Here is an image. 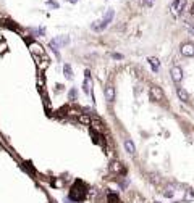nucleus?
I'll use <instances>...</instances> for the list:
<instances>
[{"mask_svg":"<svg viewBox=\"0 0 194 203\" xmlns=\"http://www.w3.org/2000/svg\"><path fill=\"white\" fill-rule=\"evenodd\" d=\"M86 193H88V190H86V185L83 184L81 181L74 182V184H73V187H71V190H70V197L73 198V200H76V202H81V200H84Z\"/></svg>","mask_w":194,"mask_h":203,"instance_id":"f257e3e1","label":"nucleus"},{"mask_svg":"<svg viewBox=\"0 0 194 203\" xmlns=\"http://www.w3.org/2000/svg\"><path fill=\"white\" fill-rule=\"evenodd\" d=\"M112 18H113V10H109V11H107V15L104 16V19L100 21V24H94L92 27H94V29H97V31L105 29V27L109 26V23L112 21Z\"/></svg>","mask_w":194,"mask_h":203,"instance_id":"f03ea898","label":"nucleus"},{"mask_svg":"<svg viewBox=\"0 0 194 203\" xmlns=\"http://www.w3.org/2000/svg\"><path fill=\"white\" fill-rule=\"evenodd\" d=\"M149 92H150L152 100H155V102H162V100H164V97H165L164 92H162V89H160V87H157V86H152Z\"/></svg>","mask_w":194,"mask_h":203,"instance_id":"7ed1b4c3","label":"nucleus"},{"mask_svg":"<svg viewBox=\"0 0 194 203\" xmlns=\"http://www.w3.org/2000/svg\"><path fill=\"white\" fill-rule=\"evenodd\" d=\"M181 53L184 55V57H194V44L191 42H186L181 45Z\"/></svg>","mask_w":194,"mask_h":203,"instance_id":"20e7f679","label":"nucleus"},{"mask_svg":"<svg viewBox=\"0 0 194 203\" xmlns=\"http://www.w3.org/2000/svg\"><path fill=\"white\" fill-rule=\"evenodd\" d=\"M172 79L175 82H181V79H183V71H181V68L180 66H173L172 68Z\"/></svg>","mask_w":194,"mask_h":203,"instance_id":"39448f33","label":"nucleus"},{"mask_svg":"<svg viewBox=\"0 0 194 203\" xmlns=\"http://www.w3.org/2000/svg\"><path fill=\"white\" fill-rule=\"evenodd\" d=\"M91 127H92V131H96V132H104V123L100 121L99 118H92V121H91Z\"/></svg>","mask_w":194,"mask_h":203,"instance_id":"423d86ee","label":"nucleus"},{"mask_svg":"<svg viewBox=\"0 0 194 203\" xmlns=\"http://www.w3.org/2000/svg\"><path fill=\"white\" fill-rule=\"evenodd\" d=\"M105 98L109 102L115 100V89H113V86H107L105 87Z\"/></svg>","mask_w":194,"mask_h":203,"instance_id":"0eeeda50","label":"nucleus"},{"mask_svg":"<svg viewBox=\"0 0 194 203\" xmlns=\"http://www.w3.org/2000/svg\"><path fill=\"white\" fill-rule=\"evenodd\" d=\"M125 150H126L129 155H134V153H136V148H134V144H133L131 139H126V140H125Z\"/></svg>","mask_w":194,"mask_h":203,"instance_id":"6e6552de","label":"nucleus"},{"mask_svg":"<svg viewBox=\"0 0 194 203\" xmlns=\"http://www.w3.org/2000/svg\"><path fill=\"white\" fill-rule=\"evenodd\" d=\"M110 171H113V173H125V168L120 161H113L110 165Z\"/></svg>","mask_w":194,"mask_h":203,"instance_id":"1a4fd4ad","label":"nucleus"},{"mask_svg":"<svg viewBox=\"0 0 194 203\" xmlns=\"http://www.w3.org/2000/svg\"><path fill=\"white\" fill-rule=\"evenodd\" d=\"M176 94H178V97H180L181 102H188L189 100V95H188V92H186V89H183V87H178Z\"/></svg>","mask_w":194,"mask_h":203,"instance_id":"9d476101","label":"nucleus"},{"mask_svg":"<svg viewBox=\"0 0 194 203\" xmlns=\"http://www.w3.org/2000/svg\"><path fill=\"white\" fill-rule=\"evenodd\" d=\"M147 61L150 63V66H152V69H154V71H159V66H160L159 58H155V57H149V58H147Z\"/></svg>","mask_w":194,"mask_h":203,"instance_id":"9b49d317","label":"nucleus"},{"mask_svg":"<svg viewBox=\"0 0 194 203\" xmlns=\"http://www.w3.org/2000/svg\"><path fill=\"white\" fill-rule=\"evenodd\" d=\"M63 73H65V76H66V79H73V71H71V66L68 65V63H65L63 65Z\"/></svg>","mask_w":194,"mask_h":203,"instance_id":"f8f14e48","label":"nucleus"},{"mask_svg":"<svg viewBox=\"0 0 194 203\" xmlns=\"http://www.w3.org/2000/svg\"><path fill=\"white\" fill-rule=\"evenodd\" d=\"M78 121L83 123V124H89L91 126V121H92V119H91L88 114H81V116H78Z\"/></svg>","mask_w":194,"mask_h":203,"instance_id":"ddd939ff","label":"nucleus"},{"mask_svg":"<svg viewBox=\"0 0 194 203\" xmlns=\"http://www.w3.org/2000/svg\"><path fill=\"white\" fill-rule=\"evenodd\" d=\"M164 195H165V197H168V198H172L173 195H175V189H173L172 185H168L167 189H165V192H164Z\"/></svg>","mask_w":194,"mask_h":203,"instance_id":"4468645a","label":"nucleus"},{"mask_svg":"<svg viewBox=\"0 0 194 203\" xmlns=\"http://www.w3.org/2000/svg\"><path fill=\"white\" fill-rule=\"evenodd\" d=\"M109 203H121L117 193H109Z\"/></svg>","mask_w":194,"mask_h":203,"instance_id":"2eb2a0df","label":"nucleus"},{"mask_svg":"<svg viewBox=\"0 0 194 203\" xmlns=\"http://www.w3.org/2000/svg\"><path fill=\"white\" fill-rule=\"evenodd\" d=\"M31 50H33V52H39L41 55H44V52H42V47H41V45H36V44H31Z\"/></svg>","mask_w":194,"mask_h":203,"instance_id":"dca6fc26","label":"nucleus"},{"mask_svg":"<svg viewBox=\"0 0 194 203\" xmlns=\"http://www.w3.org/2000/svg\"><path fill=\"white\" fill-rule=\"evenodd\" d=\"M68 98H70L71 102L76 100V89H71V90H70V92H68Z\"/></svg>","mask_w":194,"mask_h":203,"instance_id":"f3484780","label":"nucleus"},{"mask_svg":"<svg viewBox=\"0 0 194 203\" xmlns=\"http://www.w3.org/2000/svg\"><path fill=\"white\" fill-rule=\"evenodd\" d=\"M47 5L54 7V8H58V7H60V5H58V3H57V2H55V0H47Z\"/></svg>","mask_w":194,"mask_h":203,"instance_id":"a211bd4d","label":"nucleus"},{"mask_svg":"<svg viewBox=\"0 0 194 203\" xmlns=\"http://www.w3.org/2000/svg\"><path fill=\"white\" fill-rule=\"evenodd\" d=\"M184 198H186V200H194V195H193V192H191V190H188V192H186Z\"/></svg>","mask_w":194,"mask_h":203,"instance_id":"6ab92c4d","label":"nucleus"},{"mask_svg":"<svg viewBox=\"0 0 194 203\" xmlns=\"http://www.w3.org/2000/svg\"><path fill=\"white\" fill-rule=\"evenodd\" d=\"M142 2H144V5H146V7H149V8L154 5V0H142Z\"/></svg>","mask_w":194,"mask_h":203,"instance_id":"aec40b11","label":"nucleus"},{"mask_svg":"<svg viewBox=\"0 0 194 203\" xmlns=\"http://www.w3.org/2000/svg\"><path fill=\"white\" fill-rule=\"evenodd\" d=\"M112 58H115V60H121V58H123V55H120V53H112Z\"/></svg>","mask_w":194,"mask_h":203,"instance_id":"412c9836","label":"nucleus"},{"mask_svg":"<svg viewBox=\"0 0 194 203\" xmlns=\"http://www.w3.org/2000/svg\"><path fill=\"white\" fill-rule=\"evenodd\" d=\"M191 15L194 16V3H193V7H191Z\"/></svg>","mask_w":194,"mask_h":203,"instance_id":"4be33fe9","label":"nucleus"}]
</instances>
